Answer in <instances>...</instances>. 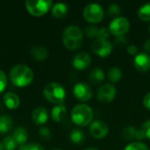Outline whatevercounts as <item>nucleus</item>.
<instances>
[{"mask_svg": "<svg viewBox=\"0 0 150 150\" xmlns=\"http://www.w3.org/2000/svg\"><path fill=\"white\" fill-rule=\"evenodd\" d=\"M10 78L14 85L18 87H25L32 83L33 79V72L25 64H18L11 69Z\"/></svg>", "mask_w": 150, "mask_h": 150, "instance_id": "obj_1", "label": "nucleus"}, {"mask_svg": "<svg viewBox=\"0 0 150 150\" xmlns=\"http://www.w3.org/2000/svg\"><path fill=\"white\" fill-rule=\"evenodd\" d=\"M71 120L78 127H86L91 124L93 111L91 106L85 104L76 105L71 111Z\"/></svg>", "mask_w": 150, "mask_h": 150, "instance_id": "obj_2", "label": "nucleus"}, {"mask_svg": "<svg viewBox=\"0 0 150 150\" xmlns=\"http://www.w3.org/2000/svg\"><path fill=\"white\" fill-rule=\"evenodd\" d=\"M43 94L47 101L58 105L62 104L66 98L64 87L61 83L55 82L47 83L43 90Z\"/></svg>", "mask_w": 150, "mask_h": 150, "instance_id": "obj_3", "label": "nucleus"}, {"mask_svg": "<svg viewBox=\"0 0 150 150\" xmlns=\"http://www.w3.org/2000/svg\"><path fill=\"white\" fill-rule=\"evenodd\" d=\"M83 18L90 23H98L105 18V11L98 4L91 3L87 4L83 11Z\"/></svg>", "mask_w": 150, "mask_h": 150, "instance_id": "obj_4", "label": "nucleus"}, {"mask_svg": "<svg viewBox=\"0 0 150 150\" xmlns=\"http://www.w3.org/2000/svg\"><path fill=\"white\" fill-rule=\"evenodd\" d=\"M51 0H27L25 2L26 10L33 16H42L48 11L52 6Z\"/></svg>", "mask_w": 150, "mask_h": 150, "instance_id": "obj_5", "label": "nucleus"}, {"mask_svg": "<svg viewBox=\"0 0 150 150\" xmlns=\"http://www.w3.org/2000/svg\"><path fill=\"white\" fill-rule=\"evenodd\" d=\"M130 28L129 20L126 17L119 16L112 19V21L109 25V32L111 34L114 35L115 37L124 36Z\"/></svg>", "mask_w": 150, "mask_h": 150, "instance_id": "obj_6", "label": "nucleus"}, {"mask_svg": "<svg viewBox=\"0 0 150 150\" xmlns=\"http://www.w3.org/2000/svg\"><path fill=\"white\" fill-rule=\"evenodd\" d=\"M91 47L95 54L102 58L108 57L113 50V45L108 40H95Z\"/></svg>", "mask_w": 150, "mask_h": 150, "instance_id": "obj_7", "label": "nucleus"}, {"mask_svg": "<svg viewBox=\"0 0 150 150\" xmlns=\"http://www.w3.org/2000/svg\"><path fill=\"white\" fill-rule=\"evenodd\" d=\"M117 95V89L111 83H105L101 85L97 91V98L98 101L103 103L112 102Z\"/></svg>", "mask_w": 150, "mask_h": 150, "instance_id": "obj_8", "label": "nucleus"}, {"mask_svg": "<svg viewBox=\"0 0 150 150\" xmlns=\"http://www.w3.org/2000/svg\"><path fill=\"white\" fill-rule=\"evenodd\" d=\"M73 94L77 100L86 102L92 98L93 91L91 87L86 83H77L73 88Z\"/></svg>", "mask_w": 150, "mask_h": 150, "instance_id": "obj_9", "label": "nucleus"}, {"mask_svg": "<svg viewBox=\"0 0 150 150\" xmlns=\"http://www.w3.org/2000/svg\"><path fill=\"white\" fill-rule=\"evenodd\" d=\"M89 131H90V134L93 138L99 140L105 138L108 134L109 127L105 122L100 120H97L91 122Z\"/></svg>", "mask_w": 150, "mask_h": 150, "instance_id": "obj_10", "label": "nucleus"}, {"mask_svg": "<svg viewBox=\"0 0 150 150\" xmlns=\"http://www.w3.org/2000/svg\"><path fill=\"white\" fill-rule=\"evenodd\" d=\"M91 63V55L86 52H79L77 53L73 60H72V65L76 69L78 70H83L90 67Z\"/></svg>", "mask_w": 150, "mask_h": 150, "instance_id": "obj_11", "label": "nucleus"}, {"mask_svg": "<svg viewBox=\"0 0 150 150\" xmlns=\"http://www.w3.org/2000/svg\"><path fill=\"white\" fill-rule=\"evenodd\" d=\"M134 68L140 72H147L150 69V56L147 53H140L134 59Z\"/></svg>", "mask_w": 150, "mask_h": 150, "instance_id": "obj_12", "label": "nucleus"}, {"mask_svg": "<svg viewBox=\"0 0 150 150\" xmlns=\"http://www.w3.org/2000/svg\"><path fill=\"white\" fill-rule=\"evenodd\" d=\"M122 137L127 141H132V140H142L145 139L141 129L135 128L134 126H127L126 127L122 132H121Z\"/></svg>", "mask_w": 150, "mask_h": 150, "instance_id": "obj_13", "label": "nucleus"}, {"mask_svg": "<svg viewBox=\"0 0 150 150\" xmlns=\"http://www.w3.org/2000/svg\"><path fill=\"white\" fill-rule=\"evenodd\" d=\"M62 37H66L69 39H72V40H83V33L80 27L76 25H69L67 28H65V30L63 31Z\"/></svg>", "mask_w": 150, "mask_h": 150, "instance_id": "obj_14", "label": "nucleus"}, {"mask_svg": "<svg viewBox=\"0 0 150 150\" xmlns=\"http://www.w3.org/2000/svg\"><path fill=\"white\" fill-rule=\"evenodd\" d=\"M32 118H33V120L36 124L42 125L47 122V120L48 119V112L46 108H44L42 106H39L33 111Z\"/></svg>", "mask_w": 150, "mask_h": 150, "instance_id": "obj_15", "label": "nucleus"}, {"mask_svg": "<svg viewBox=\"0 0 150 150\" xmlns=\"http://www.w3.org/2000/svg\"><path fill=\"white\" fill-rule=\"evenodd\" d=\"M67 115V108L64 105L61 104L53 107L51 112L52 120L55 122H60L65 119Z\"/></svg>", "mask_w": 150, "mask_h": 150, "instance_id": "obj_16", "label": "nucleus"}, {"mask_svg": "<svg viewBox=\"0 0 150 150\" xmlns=\"http://www.w3.org/2000/svg\"><path fill=\"white\" fill-rule=\"evenodd\" d=\"M105 72L101 68L93 69L89 75L90 82L94 85H98L99 83H101L105 80Z\"/></svg>", "mask_w": 150, "mask_h": 150, "instance_id": "obj_17", "label": "nucleus"}, {"mask_svg": "<svg viewBox=\"0 0 150 150\" xmlns=\"http://www.w3.org/2000/svg\"><path fill=\"white\" fill-rule=\"evenodd\" d=\"M4 102L5 105L10 109H16L20 104V98L13 92H7L4 96Z\"/></svg>", "mask_w": 150, "mask_h": 150, "instance_id": "obj_18", "label": "nucleus"}, {"mask_svg": "<svg viewBox=\"0 0 150 150\" xmlns=\"http://www.w3.org/2000/svg\"><path fill=\"white\" fill-rule=\"evenodd\" d=\"M13 126V121L11 116L8 114L0 115V134H7L11 131Z\"/></svg>", "mask_w": 150, "mask_h": 150, "instance_id": "obj_19", "label": "nucleus"}, {"mask_svg": "<svg viewBox=\"0 0 150 150\" xmlns=\"http://www.w3.org/2000/svg\"><path fill=\"white\" fill-rule=\"evenodd\" d=\"M12 137L14 138L17 144H20L22 146L26 142V141L28 139V134L24 127H18L15 128Z\"/></svg>", "mask_w": 150, "mask_h": 150, "instance_id": "obj_20", "label": "nucleus"}, {"mask_svg": "<svg viewBox=\"0 0 150 150\" xmlns=\"http://www.w3.org/2000/svg\"><path fill=\"white\" fill-rule=\"evenodd\" d=\"M31 54L35 60L42 61L48 56V52L47 48L42 46H33L31 48Z\"/></svg>", "mask_w": 150, "mask_h": 150, "instance_id": "obj_21", "label": "nucleus"}, {"mask_svg": "<svg viewBox=\"0 0 150 150\" xmlns=\"http://www.w3.org/2000/svg\"><path fill=\"white\" fill-rule=\"evenodd\" d=\"M68 12V6L63 3H56L52 8V14L56 18H62Z\"/></svg>", "mask_w": 150, "mask_h": 150, "instance_id": "obj_22", "label": "nucleus"}, {"mask_svg": "<svg viewBox=\"0 0 150 150\" xmlns=\"http://www.w3.org/2000/svg\"><path fill=\"white\" fill-rule=\"evenodd\" d=\"M62 43L66 48H68L69 50L74 51V50H76L81 47V46L83 44V40H72V39H69L66 37H62Z\"/></svg>", "mask_w": 150, "mask_h": 150, "instance_id": "obj_23", "label": "nucleus"}, {"mask_svg": "<svg viewBox=\"0 0 150 150\" xmlns=\"http://www.w3.org/2000/svg\"><path fill=\"white\" fill-rule=\"evenodd\" d=\"M69 137L71 142L75 144H82L84 142L85 140V134L80 129H73L70 133Z\"/></svg>", "mask_w": 150, "mask_h": 150, "instance_id": "obj_24", "label": "nucleus"}, {"mask_svg": "<svg viewBox=\"0 0 150 150\" xmlns=\"http://www.w3.org/2000/svg\"><path fill=\"white\" fill-rule=\"evenodd\" d=\"M138 17L146 22L150 21V3H147L142 4L139 9H138Z\"/></svg>", "mask_w": 150, "mask_h": 150, "instance_id": "obj_25", "label": "nucleus"}, {"mask_svg": "<svg viewBox=\"0 0 150 150\" xmlns=\"http://www.w3.org/2000/svg\"><path fill=\"white\" fill-rule=\"evenodd\" d=\"M122 78V71L118 67H112L108 71V79L112 83H117Z\"/></svg>", "mask_w": 150, "mask_h": 150, "instance_id": "obj_26", "label": "nucleus"}, {"mask_svg": "<svg viewBox=\"0 0 150 150\" xmlns=\"http://www.w3.org/2000/svg\"><path fill=\"white\" fill-rule=\"evenodd\" d=\"M124 150H149V147L141 142H134L127 145Z\"/></svg>", "mask_w": 150, "mask_h": 150, "instance_id": "obj_27", "label": "nucleus"}, {"mask_svg": "<svg viewBox=\"0 0 150 150\" xmlns=\"http://www.w3.org/2000/svg\"><path fill=\"white\" fill-rule=\"evenodd\" d=\"M4 149L6 150H14L17 147V142L12 136H6L3 142Z\"/></svg>", "mask_w": 150, "mask_h": 150, "instance_id": "obj_28", "label": "nucleus"}, {"mask_svg": "<svg viewBox=\"0 0 150 150\" xmlns=\"http://www.w3.org/2000/svg\"><path fill=\"white\" fill-rule=\"evenodd\" d=\"M98 31H99V27L96 26V25H90L88 27H86L85 29V34L87 37L91 38V39H98Z\"/></svg>", "mask_w": 150, "mask_h": 150, "instance_id": "obj_29", "label": "nucleus"}, {"mask_svg": "<svg viewBox=\"0 0 150 150\" xmlns=\"http://www.w3.org/2000/svg\"><path fill=\"white\" fill-rule=\"evenodd\" d=\"M107 11L110 16H119L121 13V8L117 4H112L109 5Z\"/></svg>", "mask_w": 150, "mask_h": 150, "instance_id": "obj_30", "label": "nucleus"}, {"mask_svg": "<svg viewBox=\"0 0 150 150\" xmlns=\"http://www.w3.org/2000/svg\"><path fill=\"white\" fill-rule=\"evenodd\" d=\"M18 150H45L43 146L39 143H28L22 145Z\"/></svg>", "mask_w": 150, "mask_h": 150, "instance_id": "obj_31", "label": "nucleus"}, {"mask_svg": "<svg viewBox=\"0 0 150 150\" xmlns=\"http://www.w3.org/2000/svg\"><path fill=\"white\" fill-rule=\"evenodd\" d=\"M141 131L144 136V138L150 140V120L144 122L141 127Z\"/></svg>", "mask_w": 150, "mask_h": 150, "instance_id": "obj_32", "label": "nucleus"}, {"mask_svg": "<svg viewBox=\"0 0 150 150\" xmlns=\"http://www.w3.org/2000/svg\"><path fill=\"white\" fill-rule=\"evenodd\" d=\"M39 133H40V135L44 138L45 140H49L52 136V134H51V131L48 127H41L40 129H39Z\"/></svg>", "mask_w": 150, "mask_h": 150, "instance_id": "obj_33", "label": "nucleus"}, {"mask_svg": "<svg viewBox=\"0 0 150 150\" xmlns=\"http://www.w3.org/2000/svg\"><path fill=\"white\" fill-rule=\"evenodd\" d=\"M7 84V79L5 74L0 69V93L5 89Z\"/></svg>", "mask_w": 150, "mask_h": 150, "instance_id": "obj_34", "label": "nucleus"}, {"mask_svg": "<svg viewBox=\"0 0 150 150\" xmlns=\"http://www.w3.org/2000/svg\"><path fill=\"white\" fill-rule=\"evenodd\" d=\"M114 43L118 47H124L127 44V40L124 36H120V37H116L114 39Z\"/></svg>", "mask_w": 150, "mask_h": 150, "instance_id": "obj_35", "label": "nucleus"}, {"mask_svg": "<svg viewBox=\"0 0 150 150\" xmlns=\"http://www.w3.org/2000/svg\"><path fill=\"white\" fill-rule=\"evenodd\" d=\"M127 51L131 55H137L138 54V47L134 45H129L127 47Z\"/></svg>", "mask_w": 150, "mask_h": 150, "instance_id": "obj_36", "label": "nucleus"}, {"mask_svg": "<svg viewBox=\"0 0 150 150\" xmlns=\"http://www.w3.org/2000/svg\"><path fill=\"white\" fill-rule=\"evenodd\" d=\"M143 105L145 108H147L148 110H150V92H149L144 98H143Z\"/></svg>", "mask_w": 150, "mask_h": 150, "instance_id": "obj_37", "label": "nucleus"}, {"mask_svg": "<svg viewBox=\"0 0 150 150\" xmlns=\"http://www.w3.org/2000/svg\"><path fill=\"white\" fill-rule=\"evenodd\" d=\"M143 48L147 53H150V39L145 41V43L143 45Z\"/></svg>", "mask_w": 150, "mask_h": 150, "instance_id": "obj_38", "label": "nucleus"}, {"mask_svg": "<svg viewBox=\"0 0 150 150\" xmlns=\"http://www.w3.org/2000/svg\"><path fill=\"white\" fill-rule=\"evenodd\" d=\"M84 150H98V149H96V148H92V147H90V148H88V149H86Z\"/></svg>", "mask_w": 150, "mask_h": 150, "instance_id": "obj_39", "label": "nucleus"}, {"mask_svg": "<svg viewBox=\"0 0 150 150\" xmlns=\"http://www.w3.org/2000/svg\"><path fill=\"white\" fill-rule=\"evenodd\" d=\"M4 146H3V144L0 142V150H4Z\"/></svg>", "mask_w": 150, "mask_h": 150, "instance_id": "obj_40", "label": "nucleus"}, {"mask_svg": "<svg viewBox=\"0 0 150 150\" xmlns=\"http://www.w3.org/2000/svg\"><path fill=\"white\" fill-rule=\"evenodd\" d=\"M149 32L150 33V24H149Z\"/></svg>", "mask_w": 150, "mask_h": 150, "instance_id": "obj_41", "label": "nucleus"}, {"mask_svg": "<svg viewBox=\"0 0 150 150\" xmlns=\"http://www.w3.org/2000/svg\"><path fill=\"white\" fill-rule=\"evenodd\" d=\"M2 109V105H1V103H0V110Z\"/></svg>", "mask_w": 150, "mask_h": 150, "instance_id": "obj_42", "label": "nucleus"}, {"mask_svg": "<svg viewBox=\"0 0 150 150\" xmlns=\"http://www.w3.org/2000/svg\"><path fill=\"white\" fill-rule=\"evenodd\" d=\"M53 150H60V149H53Z\"/></svg>", "mask_w": 150, "mask_h": 150, "instance_id": "obj_43", "label": "nucleus"}]
</instances>
